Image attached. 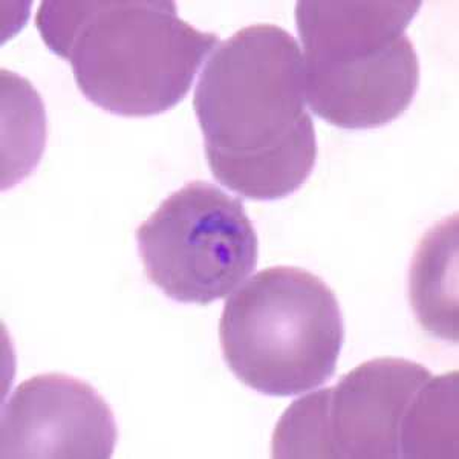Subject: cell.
Masks as SVG:
<instances>
[{"label": "cell", "mask_w": 459, "mask_h": 459, "mask_svg": "<svg viewBox=\"0 0 459 459\" xmlns=\"http://www.w3.org/2000/svg\"><path fill=\"white\" fill-rule=\"evenodd\" d=\"M305 100L302 54L283 28L253 25L221 43L194 97L213 177L256 201L302 187L317 160Z\"/></svg>", "instance_id": "obj_1"}, {"label": "cell", "mask_w": 459, "mask_h": 459, "mask_svg": "<svg viewBox=\"0 0 459 459\" xmlns=\"http://www.w3.org/2000/svg\"><path fill=\"white\" fill-rule=\"evenodd\" d=\"M36 27L71 63L86 99L110 114L151 117L181 103L220 43L158 0L43 2Z\"/></svg>", "instance_id": "obj_2"}, {"label": "cell", "mask_w": 459, "mask_h": 459, "mask_svg": "<svg viewBox=\"0 0 459 459\" xmlns=\"http://www.w3.org/2000/svg\"><path fill=\"white\" fill-rule=\"evenodd\" d=\"M421 2H298L305 95L314 114L342 129L397 120L420 86L406 28Z\"/></svg>", "instance_id": "obj_3"}, {"label": "cell", "mask_w": 459, "mask_h": 459, "mask_svg": "<svg viewBox=\"0 0 459 459\" xmlns=\"http://www.w3.org/2000/svg\"><path fill=\"white\" fill-rule=\"evenodd\" d=\"M220 339L238 380L265 395L291 397L334 376L343 316L320 277L296 266H273L227 299Z\"/></svg>", "instance_id": "obj_4"}, {"label": "cell", "mask_w": 459, "mask_h": 459, "mask_svg": "<svg viewBox=\"0 0 459 459\" xmlns=\"http://www.w3.org/2000/svg\"><path fill=\"white\" fill-rule=\"evenodd\" d=\"M149 282L181 303L229 296L256 268L259 240L239 198L194 181L164 199L136 230Z\"/></svg>", "instance_id": "obj_5"}, {"label": "cell", "mask_w": 459, "mask_h": 459, "mask_svg": "<svg viewBox=\"0 0 459 459\" xmlns=\"http://www.w3.org/2000/svg\"><path fill=\"white\" fill-rule=\"evenodd\" d=\"M432 376L406 359L366 361L335 386L311 392L288 407L273 433V456L402 459L407 417Z\"/></svg>", "instance_id": "obj_6"}, {"label": "cell", "mask_w": 459, "mask_h": 459, "mask_svg": "<svg viewBox=\"0 0 459 459\" xmlns=\"http://www.w3.org/2000/svg\"><path fill=\"white\" fill-rule=\"evenodd\" d=\"M117 435L99 392L63 374L23 381L2 409V458L108 459Z\"/></svg>", "instance_id": "obj_7"}, {"label": "cell", "mask_w": 459, "mask_h": 459, "mask_svg": "<svg viewBox=\"0 0 459 459\" xmlns=\"http://www.w3.org/2000/svg\"><path fill=\"white\" fill-rule=\"evenodd\" d=\"M456 216L430 230L418 247L411 270V302L418 322L430 334L458 340L456 290Z\"/></svg>", "instance_id": "obj_8"}, {"label": "cell", "mask_w": 459, "mask_h": 459, "mask_svg": "<svg viewBox=\"0 0 459 459\" xmlns=\"http://www.w3.org/2000/svg\"><path fill=\"white\" fill-rule=\"evenodd\" d=\"M458 371L435 377L413 402L403 435L402 459H458Z\"/></svg>", "instance_id": "obj_9"}]
</instances>
